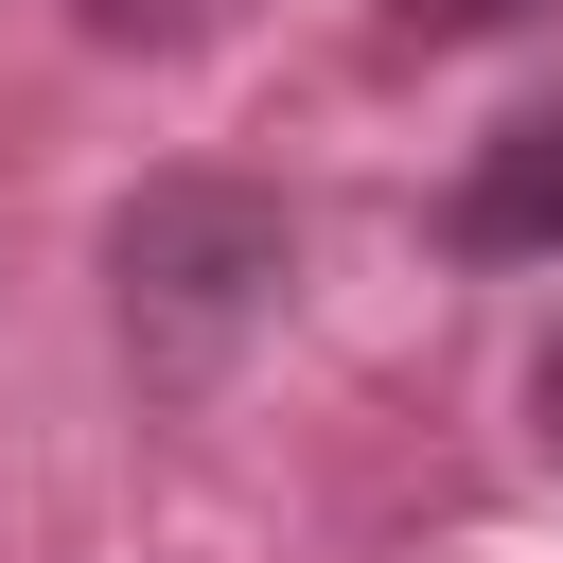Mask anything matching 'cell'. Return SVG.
Listing matches in <instances>:
<instances>
[{
	"mask_svg": "<svg viewBox=\"0 0 563 563\" xmlns=\"http://www.w3.org/2000/svg\"><path fill=\"white\" fill-rule=\"evenodd\" d=\"M106 282H123V352H141V387H229V352L282 317V282H299V229H282V194H246V176H141L123 211H106Z\"/></svg>",
	"mask_w": 563,
	"mask_h": 563,
	"instance_id": "6da1fadb",
	"label": "cell"
},
{
	"mask_svg": "<svg viewBox=\"0 0 563 563\" xmlns=\"http://www.w3.org/2000/svg\"><path fill=\"white\" fill-rule=\"evenodd\" d=\"M475 264H528V246H563V106H528L475 176H457V211H440Z\"/></svg>",
	"mask_w": 563,
	"mask_h": 563,
	"instance_id": "7a4b0ae2",
	"label": "cell"
},
{
	"mask_svg": "<svg viewBox=\"0 0 563 563\" xmlns=\"http://www.w3.org/2000/svg\"><path fill=\"white\" fill-rule=\"evenodd\" d=\"M510 18H545V0H387V35H422V53H457V35H510Z\"/></svg>",
	"mask_w": 563,
	"mask_h": 563,
	"instance_id": "3957f363",
	"label": "cell"
},
{
	"mask_svg": "<svg viewBox=\"0 0 563 563\" xmlns=\"http://www.w3.org/2000/svg\"><path fill=\"white\" fill-rule=\"evenodd\" d=\"M70 18H88V35H211L229 0H70Z\"/></svg>",
	"mask_w": 563,
	"mask_h": 563,
	"instance_id": "277c9868",
	"label": "cell"
},
{
	"mask_svg": "<svg viewBox=\"0 0 563 563\" xmlns=\"http://www.w3.org/2000/svg\"><path fill=\"white\" fill-rule=\"evenodd\" d=\"M528 422H545V457H563V317H545V352H528Z\"/></svg>",
	"mask_w": 563,
	"mask_h": 563,
	"instance_id": "5b68a950",
	"label": "cell"
}]
</instances>
